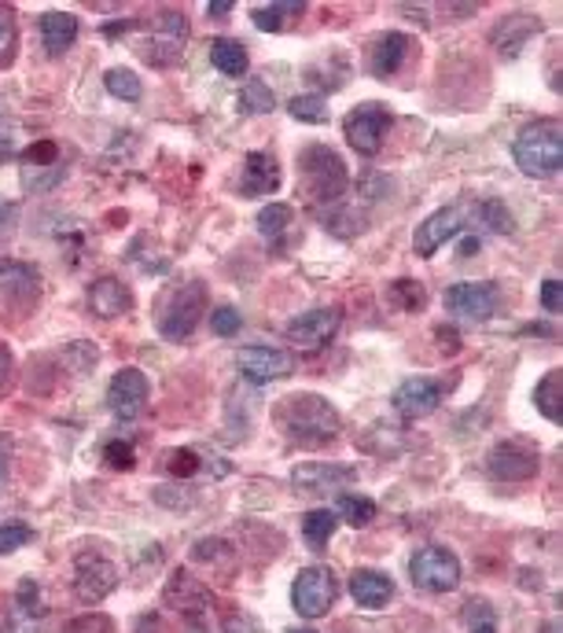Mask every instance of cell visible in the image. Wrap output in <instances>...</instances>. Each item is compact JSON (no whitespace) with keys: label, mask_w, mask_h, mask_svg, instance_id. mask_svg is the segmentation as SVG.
<instances>
[{"label":"cell","mask_w":563,"mask_h":633,"mask_svg":"<svg viewBox=\"0 0 563 633\" xmlns=\"http://www.w3.org/2000/svg\"><path fill=\"white\" fill-rule=\"evenodd\" d=\"M273 424L287 442L303 446V450H325L343 435V416L320 394H287L273 409Z\"/></svg>","instance_id":"obj_1"},{"label":"cell","mask_w":563,"mask_h":633,"mask_svg":"<svg viewBox=\"0 0 563 633\" xmlns=\"http://www.w3.org/2000/svg\"><path fill=\"white\" fill-rule=\"evenodd\" d=\"M298 173H303V196L314 203L317 210L339 207L351 188V170L339 159V151L325 148V144H314V148L303 151L298 159Z\"/></svg>","instance_id":"obj_2"},{"label":"cell","mask_w":563,"mask_h":633,"mask_svg":"<svg viewBox=\"0 0 563 633\" xmlns=\"http://www.w3.org/2000/svg\"><path fill=\"white\" fill-rule=\"evenodd\" d=\"M203 309H207V284L203 280H178L155 302V325H159L162 339L184 343L199 328Z\"/></svg>","instance_id":"obj_3"},{"label":"cell","mask_w":563,"mask_h":633,"mask_svg":"<svg viewBox=\"0 0 563 633\" xmlns=\"http://www.w3.org/2000/svg\"><path fill=\"white\" fill-rule=\"evenodd\" d=\"M512 159H516V167L527 173V178H534V181L556 178L560 167H563V133H560V122L556 119L530 122L527 130L516 136V144H512Z\"/></svg>","instance_id":"obj_4"},{"label":"cell","mask_w":563,"mask_h":633,"mask_svg":"<svg viewBox=\"0 0 563 633\" xmlns=\"http://www.w3.org/2000/svg\"><path fill=\"white\" fill-rule=\"evenodd\" d=\"M162 600H167V608L188 619L192 626H207V622H213V593L203 586L192 571H173L167 589H162Z\"/></svg>","instance_id":"obj_5"},{"label":"cell","mask_w":563,"mask_h":633,"mask_svg":"<svg viewBox=\"0 0 563 633\" xmlns=\"http://www.w3.org/2000/svg\"><path fill=\"white\" fill-rule=\"evenodd\" d=\"M413 586L424 593H450L461 582V560L442 545H424L409 563Z\"/></svg>","instance_id":"obj_6"},{"label":"cell","mask_w":563,"mask_h":633,"mask_svg":"<svg viewBox=\"0 0 563 633\" xmlns=\"http://www.w3.org/2000/svg\"><path fill=\"white\" fill-rule=\"evenodd\" d=\"M387 133H391V111H387L383 104H362L343 119L346 144H351L357 155H365V159H372V155L383 148Z\"/></svg>","instance_id":"obj_7"},{"label":"cell","mask_w":563,"mask_h":633,"mask_svg":"<svg viewBox=\"0 0 563 633\" xmlns=\"http://www.w3.org/2000/svg\"><path fill=\"white\" fill-rule=\"evenodd\" d=\"M339 597V579L328 568H306L298 571L295 586H291V604H295L298 616L306 619H320L332 611V604Z\"/></svg>","instance_id":"obj_8"},{"label":"cell","mask_w":563,"mask_h":633,"mask_svg":"<svg viewBox=\"0 0 563 633\" xmlns=\"http://www.w3.org/2000/svg\"><path fill=\"white\" fill-rule=\"evenodd\" d=\"M490 475L501 483H523V479H534L541 467V453L530 438H504L501 446H493L490 453Z\"/></svg>","instance_id":"obj_9"},{"label":"cell","mask_w":563,"mask_h":633,"mask_svg":"<svg viewBox=\"0 0 563 633\" xmlns=\"http://www.w3.org/2000/svg\"><path fill=\"white\" fill-rule=\"evenodd\" d=\"M114 586H119V568H114L107 557H100V552H82V557L74 560V593H77V600L100 604L103 597H111Z\"/></svg>","instance_id":"obj_10"},{"label":"cell","mask_w":563,"mask_h":633,"mask_svg":"<svg viewBox=\"0 0 563 633\" xmlns=\"http://www.w3.org/2000/svg\"><path fill=\"white\" fill-rule=\"evenodd\" d=\"M413 56V37L409 34H397V31H387L380 37H372L365 48V63H368V74L380 77V82H391L405 71Z\"/></svg>","instance_id":"obj_11"},{"label":"cell","mask_w":563,"mask_h":633,"mask_svg":"<svg viewBox=\"0 0 563 633\" xmlns=\"http://www.w3.org/2000/svg\"><path fill=\"white\" fill-rule=\"evenodd\" d=\"M148 398H151V387L140 368H122V373H114L111 387H107V409L119 421H137L144 409H148Z\"/></svg>","instance_id":"obj_12"},{"label":"cell","mask_w":563,"mask_h":633,"mask_svg":"<svg viewBox=\"0 0 563 633\" xmlns=\"http://www.w3.org/2000/svg\"><path fill=\"white\" fill-rule=\"evenodd\" d=\"M339 325H343V314H339V309L320 306V309H309V314L291 320L287 339H291V346L306 350V354H317V350H325L335 339Z\"/></svg>","instance_id":"obj_13"},{"label":"cell","mask_w":563,"mask_h":633,"mask_svg":"<svg viewBox=\"0 0 563 633\" xmlns=\"http://www.w3.org/2000/svg\"><path fill=\"white\" fill-rule=\"evenodd\" d=\"M464 229H468V210L464 207H442V210H435L427 221H420V229H416V236H413V251L420 258H431L442 243L457 240Z\"/></svg>","instance_id":"obj_14"},{"label":"cell","mask_w":563,"mask_h":633,"mask_svg":"<svg viewBox=\"0 0 563 633\" xmlns=\"http://www.w3.org/2000/svg\"><path fill=\"white\" fill-rule=\"evenodd\" d=\"M236 368L244 373V379H250V384H273V379L291 376L295 357L277 346H244V350H236Z\"/></svg>","instance_id":"obj_15"},{"label":"cell","mask_w":563,"mask_h":633,"mask_svg":"<svg viewBox=\"0 0 563 633\" xmlns=\"http://www.w3.org/2000/svg\"><path fill=\"white\" fill-rule=\"evenodd\" d=\"M445 309L457 317H468V320H487L498 314L501 306V291L493 284H457L445 291Z\"/></svg>","instance_id":"obj_16"},{"label":"cell","mask_w":563,"mask_h":633,"mask_svg":"<svg viewBox=\"0 0 563 633\" xmlns=\"http://www.w3.org/2000/svg\"><path fill=\"white\" fill-rule=\"evenodd\" d=\"M0 295L8 306H34L41 299V277L26 261L0 258Z\"/></svg>","instance_id":"obj_17"},{"label":"cell","mask_w":563,"mask_h":633,"mask_svg":"<svg viewBox=\"0 0 563 633\" xmlns=\"http://www.w3.org/2000/svg\"><path fill=\"white\" fill-rule=\"evenodd\" d=\"M439 405H442V387L435 384V379L413 376L394 391V409L405 421H424V416H431Z\"/></svg>","instance_id":"obj_18"},{"label":"cell","mask_w":563,"mask_h":633,"mask_svg":"<svg viewBox=\"0 0 563 633\" xmlns=\"http://www.w3.org/2000/svg\"><path fill=\"white\" fill-rule=\"evenodd\" d=\"M291 479L295 486H303V490H314V494H332L339 486L354 483L357 472L351 464H325V461H314V464H298L295 472H291Z\"/></svg>","instance_id":"obj_19"},{"label":"cell","mask_w":563,"mask_h":633,"mask_svg":"<svg viewBox=\"0 0 563 633\" xmlns=\"http://www.w3.org/2000/svg\"><path fill=\"white\" fill-rule=\"evenodd\" d=\"M284 173H280V162L269 151H250L244 159V178H240V192L244 196H269V192L280 188Z\"/></svg>","instance_id":"obj_20"},{"label":"cell","mask_w":563,"mask_h":633,"mask_svg":"<svg viewBox=\"0 0 563 633\" xmlns=\"http://www.w3.org/2000/svg\"><path fill=\"white\" fill-rule=\"evenodd\" d=\"M89 309L96 317L114 320V317H122L125 309H133V291L125 288L119 277H100V280H93V288H89Z\"/></svg>","instance_id":"obj_21"},{"label":"cell","mask_w":563,"mask_h":633,"mask_svg":"<svg viewBox=\"0 0 563 633\" xmlns=\"http://www.w3.org/2000/svg\"><path fill=\"white\" fill-rule=\"evenodd\" d=\"M534 34H541V23L534 19L530 12H512L501 19V26L493 31V45H498V52L504 60H512V56L523 52V45L530 41Z\"/></svg>","instance_id":"obj_22"},{"label":"cell","mask_w":563,"mask_h":633,"mask_svg":"<svg viewBox=\"0 0 563 633\" xmlns=\"http://www.w3.org/2000/svg\"><path fill=\"white\" fill-rule=\"evenodd\" d=\"M351 597L368 611H380L394 600V582L383 571H354L351 574Z\"/></svg>","instance_id":"obj_23"},{"label":"cell","mask_w":563,"mask_h":633,"mask_svg":"<svg viewBox=\"0 0 563 633\" xmlns=\"http://www.w3.org/2000/svg\"><path fill=\"white\" fill-rule=\"evenodd\" d=\"M37 31H41L48 56H63L77 37V19L66 15V12H45L41 19H37Z\"/></svg>","instance_id":"obj_24"},{"label":"cell","mask_w":563,"mask_h":633,"mask_svg":"<svg viewBox=\"0 0 563 633\" xmlns=\"http://www.w3.org/2000/svg\"><path fill=\"white\" fill-rule=\"evenodd\" d=\"M210 63L225 77H244L250 60H247V48L236 37H218V41H210Z\"/></svg>","instance_id":"obj_25"},{"label":"cell","mask_w":563,"mask_h":633,"mask_svg":"<svg viewBox=\"0 0 563 633\" xmlns=\"http://www.w3.org/2000/svg\"><path fill=\"white\" fill-rule=\"evenodd\" d=\"M534 402H538V409L549 416L552 424L563 421V373L560 368H552V373L541 379L538 391H534Z\"/></svg>","instance_id":"obj_26"},{"label":"cell","mask_w":563,"mask_h":633,"mask_svg":"<svg viewBox=\"0 0 563 633\" xmlns=\"http://www.w3.org/2000/svg\"><path fill=\"white\" fill-rule=\"evenodd\" d=\"M335 527H339V515L328 512V509L306 512V520H303V534H306V541L314 545V549H325L328 538L335 534Z\"/></svg>","instance_id":"obj_27"},{"label":"cell","mask_w":563,"mask_h":633,"mask_svg":"<svg viewBox=\"0 0 563 633\" xmlns=\"http://www.w3.org/2000/svg\"><path fill=\"white\" fill-rule=\"evenodd\" d=\"M298 12H306V4H261L250 12V19H255V26L258 31H266V34H277V31H284L287 26V19L284 15H298Z\"/></svg>","instance_id":"obj_28"},{"label":"cell","mask_w":563,"mask_h":633,"mask_svg":"<svg viewBox=\"0 0 563 633\" xmlns=\"http://www.w3.org/2000/svg\"><path fill=\"white\" fill-rule=\"evenodd\" d=\"M391 299H394L397 309H405V314H420V309L427 306V291H424L420 280H413V277L394 280V284H391Z\"/></svg>","instance_id":"obj_29"},{"label":"cell","mask_w":563,"mask_h":633,"mask_svg":"<svg viewBox=\"0 0 563 633\" xmlns=\"http://www.w3.org/2000/svg\"><path fill=\"white\" fill-rule=\"evenodd\" d=\"M464 626H468V633H498V611H493V604L482 597H472L464 604Z\"/></svg>","instance_id":"obj_30"},{"label":"cell","mask_w":563,"mask_h":633,"mask_svg":"<svg viewBox=\"0 0 563 633\" xmlns=\"http://www.w3.org/2000/svg\"><path fill=\"white\" fill-rule=\"evenodd\" d=\"M103 85H107V93L111 96H119V100H140V93H144V85H140V77L133 74V71H125V66H111V71L103 74Z\"/></svg>","instance_id":"obj_31"},{"label":"cell","mask_w":563,"mask_h":633,"mask_svg":"<svg viewBox=\"0 0 563 633\" xmlns=\"http://www.w3.org/2000/svg\"><path fill=\"white\" fill-rule=\"evenodd\" d=\"M339 515H343L351 527H368L376 520V501L362 498V494H343L339 498Z\"/></svg>","instance_id":"obj_32"},{"label":"cell","mask_w":563,"mask_h":633,"mask_svg":"<svg viewBox=\"0 0 563 633\" xmlns=\"http://www.w3.org/2000/svg\"><path fill=\"white\" fill-rule=\"evenodd\" d=\"M240 104L247 114H269L277 107V96L261 77H250V85H244V93H240Z\"/></svg>","instance_id":"obj_33"},{"label":"cell","mask_w":563,"mask_h":633,"mask_svg":"<svg viewBox=\"0 0 563 633\" xmlns=\"http://www.w3.org/2000/svg\"><path fill=\"white\" fill-rule=\"evenodd\" d=\"M291 218H295V210H291L287 203H269V207L258 214V232L266 240H277L280 232H287Z\"/></svg>","instance_id":"obj_34"},{"label":"cell","mask_w":563,"mask_h":633,"mask_svg":"<svg viewBox=\"0 0 563 633\" xmlns=\"http://www.w3.org/2000/svg\"><path fill=\"white\" fill-rule=\"evenodd\" d=\"M19 616H30V619H45L48 616V608H45V597H41V589H37V582L34 579H23L19 582V589H15V608Z\"/></svg>","instance_id":"obj_35"},{"label":"cell","mask_w":563,"mask_h":633,"mask_svg":"<svg viewBox=\"0 0 563 633\" xmlns=\"http://www.w3.org/2000/svg\"><path fill=\"white\" fill-rule=\"evenodd\" d=\"M287 114L298 122H314V125H325L328 122V104L320 96H295L287 100Z\"/></svg>","instance_id":"obj_36"},{"label":"cell","mask_w":563,"mask_h":633,"mask_svg":"<svg viewBox=\"0 0 563 633\" xmlns=\"http://www.w3.org/2000/svg\"><path fill=\"white\" fill-rule=\"evenodd\" d=\"M19 162H23V170H34V167H60V148H56L52 141H37L30 148L19 151Z\"/></svg>","instance_id":"obj_37"},{"label":"cell","mask_w":563,"mask_h":633,"mask_svg":"<svg viewBox=\"0 0 563 633\" xmlns=\"http://www.w3.org/2000/svg\"><path fill=\"white\" fill-rule=\"evenodd\" d=\"M479 214H482V221H487V229L498 232V236H509V232H512V214H509V207H504L501 199H487L479 207Z\"/></svg>","instance_id":"obj_38"},{"label":"cell","mask_w":563,"mask_h":633,"mask_svg":"<svg viewBox=\"0 0 563 633\" xmlns=\"http://www.w3.org/2000/svg\"><path fill=\"white\" fill-rule=\"evenodd\" d=\"M103 461L111 464V467H119V472H130V467L137 464L133 442H125V438H111V442L103 446Z\"/></svg>","instance_id":"obj_39"},{"label":"cell","mask_w":563,"mask_h":633,"mask_svg":"<svg viewBox=\"0 0 563 633\" xmlns=\"http://www.w3.org/2000/svg\"><path fill=\"white\" fill-rule=\"evenodd\" d=\"M30 541H34V531L26 527V523H4V527H0V557L23 549V545H30Z\"/></svg>","instance_id":"obj_40"},{"label":"cell","mask_w":563,"mask_h":633,"mask_svg":"<svg viewBox=\"0 0 563 633\" xmlns=\"http://www.w3.org/2000/svg\"><path fill=\"white\" fill-rule=\"evenodd\" d=\"M63 633H114V619L111 616H100V611H93V616H77L63 626Z\"/></svg>","instance_id":"obj_41"},{"label":"cell","mask_w":563,"mask_h":633,"mask_svg":"<svg viewBox=\"0 0 563 633\" xmlns=\"http://www.w3.org/2000/svg\"><path fill=\"white\" fill-rule=\"evenodd\" d=\"M210 328H213V336H236L240 328H244V317H240V309H232V306H218L213 309V317H210Z\"/></svg>","instance_id":"obj_42"},{"label":"cell","mask_w":563,"mask_h":633,"mask_svg":"<svg viewBox=\"0 0 563 633\" xmlns=\"http://www.w3.org/2000/svg\"><path fill=\"white\" fill-rule=\"evenodd\" d=\"M15 41H19V31H15V15L8 8H0V66L12 60L15 52Z\"/></svg>","instance_id":"obj_43"},{"label":"cell","mask_w":563,"mask_h":633,"mask_svg":"<svg viewBox=\"0 0 563 633\" xmlns=\"http://www.w3.org/2000/svg\"><path fill=\"white\" fill-rule=\"evenodd\" d=\"M170 472L178 475V479H192V475L199 472V453L196 450H178L170 461Z\"/></svg>","instance_id":"obj_44"},{"label":"cell","mask_w":563,"mask_h":633,"mask_svg":"<svg viewBox=\"0 0 563 633\" xmlns=\"http://www.w3.org/2000/svg\"><path fill=\"white\" fill-rule=\"evenodd\" d=\"M541 306H546V314H552V317H556L560 309H563V284H560L556 277L541 284Z\"/></svg>","instance_id":"obj_45"},{"label":"cell","mask_w":563,"mask_h":633,"mask_svg":"<svg viewBox=\"0 0 563 633\" xmlns=\"http://www.w3.org/2000/svg\"><path fill=\"white\" fill-rule=\"evenodd\" d=\"M0 633H41V619H30V616H19V611H12V619L0 626Z\"/></svg>","instance_id":"obj_46"},{"label":"cell","mask_w":563,"mask_h":633,"mask_svg":"<svg viewBox=\"0 0 563 633\" xmlns=\"http://www.w3.org/2000/svg\"><path fill=\"white\" fill-rule=\"evenodd\" d=\"M435 336L442 339V343H439V350H442L445 357H450V354H457V350H461V336L453 332V328H439V332H435Z\"/></svg>","instance_id":"obj_47"},{"label":"cell","mask_w":563,"mask_h":633,"mask_svg":"<svg viewBox=\"0 0 563 633\" xmlns=\"http://www.w3.org/2000/svg\"><path fill=\"white\" fill-rule=\"evenodd\" d=\"M8 379H12V350L0 343V391L8 387Z\"/></svg>","instance_id":"obj_48"},{"label":"cell","mask_w":563,"mask_h":633,"mask_svg":"<svg viewBox=\"0 0 563 633\" xmlns=\"http://www.w3.org/2000/svg\"><path fill=\"white\" fill-rule=\"evenodd\" d=\"M133 633H167V626H162V616H144Z\"/></svg>","instance_id":"obj_49"},{"label":"cell","mask_w":563,"mask_h":633,"mask_svg":"<svg viewBox=\"0 0 563 633\" xmlns=\"http://www.w3.org/2000/svg\"><path fill=\"white\" fill-rule=\"evenodd\" d=\"M457 251H461L464 258H475V255H479V236H464Z\"/></svg>","instance_id":"obj_50"},{"label":"cell","mask_w":563,"mask_h":633,"mask_svg":"<svg viewBox=\"0 0 563 633\" xmlns=\"http://www.w3.org/2000/svg\"><path fill=\"white\" fill-rule=\"evenodd\" d=\"M207 12H210V15H229V12H232V0H210Z\"/></svg>","instance_id":"obj_51"},{"label":"cell","mask_w":563,"mask_h":633,"mask_svg":"<svg viewBox=\"0 0 563 633\" xmlns=\"http://www.w3.org/2000/svg\"><path fill=\"white\" fill-rule=\"evenodd\" d=\"M8 218H12V210H8V207H4V203H0V229H4V226H8Z\"/></svg>","instance_id":"obj_52"},{"label":"cell","mask_w":563,"mask_h":633,"mask_svg":"<svg viewBox=\"0 0 563 633\" xmlns=\"http://www.w3.org/2000/svg\"><path fill=\"white\" fill-rule=\"evenodd\" d=\"M4 483H8V467H4V461H0V490H4Z\"/></svg>","instance_id":"obj_53"},{"label":"cell","mask_w":563,"mask_h":633,"mask_svg":"<svg viewBox=\"0 0 563 633\" xmlns=\"http://www.w3.org/2000/svg\"><path fill=\"white\" fill-rule=\"evenodd\" d=\"M291 633H314V630H291Z\"/></svg>","instance_id":"obj_54"}]
</instances>
